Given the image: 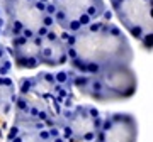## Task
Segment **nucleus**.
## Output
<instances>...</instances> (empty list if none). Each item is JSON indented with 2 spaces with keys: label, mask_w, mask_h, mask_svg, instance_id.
I'll list each match as a JSON object with an SVG mask.
<instances>
[{
  "label": "nucleus",
  "mask_w": 153,
  "mask_h": 142,
  "mask_svg": "<svg viewBox=\"0 0 153 142\" xmlns=\"http://www.w3.org/2000/svg\"><path fill=\"white\" fill-rule=\"evenodd\" d=\"M75 58L85 63H95L100 68L112 64H131L133 49L126 36L117 26L104 22L99 32H87L80 29L75 34L73 42Z\"/></svg>",
  "instance_id": "nucleus-1"
},
{
  "label": "nucleus",
  "mask_w": 153,
  "mask_h": 142,
  "mask_svg": "<svg viewBox=\"0 0 153 142\" xmlns=\"http://www.w3.org/2000/svg\"><path fill=\"white\" fill-rule=\"evenodd\" d=\"M111 5L134 39L152 32V0H111Z\"/></svg>",
  "instance_id": "nucleus-2"
},
{
  "label": "nucleus",
  "mask_w": 153,
  "mask_h": 142,
  "mask_svg": "<svg viewBox=\"0 0 153 142\" xmlns=\"http://www.w3.org/2000/svg\"><path fill=\"white\" fill-rule=\"evenodd\" d=\"M95 76L100 80L104 88V102L126 100L136 93V73L131 70V64L105 66Z\"/></svg>",
  "instance_id": "nucleus-3"
},
{
  "label": "nucleus",
  "mask_w": 153,
  "mask_h": 142,
  "mask_svg": "<svg viewBox=\"0 0 153 142\" xmlns=\"http://www.w3.org/2000/svg\"><path fill=\"white\" fill-rule=\"evenodd\" d=\"M95 139L100 142H136V119L131 113H105Z\"/></svg>",
  "instance_id": "nucleus-4"
},
{
  "label": "nucleus",
  "mask_w": 153,
  "mask_h": 142,
  "mask_svg": "<svg viewBox=\"0 0 153 142\" xmlns=\"http://www.w3.org/2000/svg\"><path fill=\"white\" fill-rule=\"evenodd\" d=\"M102 124V115L92 117L88 105H73L66 125L71 129V139L68 142H92Z\"/></svg>",
  "instance_id": "nucleus-5"
},
{
  "label": "nucleus",
  "mask_w": 153,
  "mask_h": 142,
  "mask_svg": "<svg viewBox=\"0 0 153 142\" xmlns=\"http://www.w3.org/2000/svg\"><path fill=\"white\" fill-rule=\"evenodd\" d=\"M140 42L143 44V48H145L146 51H152V32L145 34V36L141 37V41H140Z\"/></svg>",
  "instance_id": "nucleus-6"
},
{
  "label": "nucleus",
  "mask_w": 153,
  "mask_h": 142,
  "mask_svg": "<svg viewBox=\"0 0 153 142\" xmlns=\"http://www.w3.org/2000/svg\"><path fill=\"white\" fill-rule=\"evenodd\" d=\"M19 134H21V129H19V125H16V124H14V125L10 127V130H9V134H7V141H10V139H14V137H16V135H19Z\"/></svg>",
  "instance_id": "nucleus-7"
},
{
  "label": "nucleus",
  "mask_w": 153,
  "mask_h": 142,
  "mask_svg": "<svg viewBox=\"0 0 153 142\" xmlns=\"http://www.w3.org/2000/svg\"><path fill=\"white\" fill-rule=\"evenodd\" d=\"M55 12H56V5L49 0L48 4H46V9H44V14H48V15H55Z\"/></svg>",
  "instance_id": "nucleus-8"
},
{
  "label": "nucleus",
  "mask_w": 153,
  "mask_h": 142,
  "mask_svg": "<svg viewBox=\"0 0 153 142\" xmlns=\"http://www.w3.org/2000/svg\"><path fill=\"white\" fill-rule=\"evenodd\" d=\"M48 31L49 29L46 27V26H39V27L36 29V36H38V37H44V36L48 34Z\"/></svg>",
  "instance_id": "nucleus-9"
}]
</instances>
